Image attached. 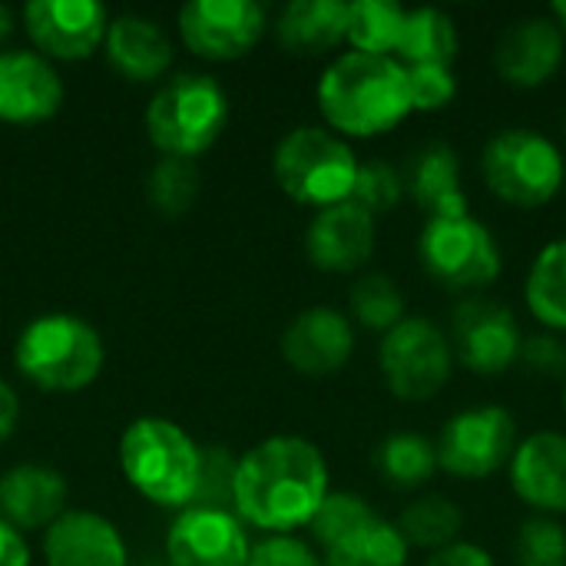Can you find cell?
I'll use <instances>...</instances> for the list:
<instances>
[{"label":"cell","mask_w":566,"mask_h":566,"mask_svg":"<svg viewBox=\"0 0 566 566\" xmlns=\"http://www.w3.org/2000/svg\"><path fill=\"white\" fill-rule=\"evenodd\" d=\"M328 494L332 478L322 448L298 434H275L239 458L232 511L242 524L292 537L312 524Z\"/></svg>","instance_id":"obj_1"},{"label":"cell","mask_w":566,"mask_h":566,"mask_svg":"<svg viewBox=\"0 0 566 566\" xmlns=\"http://www.w3.org/2000/svg\"><path fill=\"white\" fill-rule=\"evenodd\" d=\"M318 109L342 139H375L398 129L411 113L408 70L395 56L338 53L318 80Z\"/></svg>","instance_id":"obj_2"},{"label":"cell","mask_w":566,"mask_h":566,"mask_svg":"<svg viewBox=\"0 0 566 566\" xmlns=\"http://www.w3.org/2000/svg\"><path fill=\"white\" fill-rule=\"evenodd\" d=\"M202 448L169 418H136L119 438L126 481L153 504L186 511L199 481Z\"/></svg>","instance_id":"obj_3"},{"label":"cell","mask_w":566,"mask_h":566,"mask_svg":"<svg viewBox=\"0 0 566 566\" xmlns=\"http://www.w3.org/2000/svg\"><path fill=\"white\" fill-rule=\"evenodd\" d=\"M103 338L99 332L76 318V315H40L33 318L13 348V365L17 371L40 391H80L96 381L103 371Z\"/></svg>","instance_id":"obj_4"},{"label":"cell","mask_w":566,"mask_h":566,"mask_svg":"<svg viewBox=\"0 0 566 566\" xmlns=\"http://www.w3.org/2000/svg\"><path fill=\"white\" fill-rule=\"evenodd\" d=\"M481 179L504 206L541 209L564 189L566 156L534 126H504L481 149Z\"/></svg>","instance_id":"obj_5"},{"label":"cell","mask_w":566,"mask_h":566,"mask_svg":"<svg viewBox=\"0 0 566 566\" xmlns=\"http://www.w3.org/2000/svg\"><path fill=\"white\" fill-rule=\"evenodd\" d=\"M418 262L434 285L464 298L481 295L504 272V252L494 229L471 209L424 219L418 235Z\"/></svg>","instance_id":"obj_6"},{"label":"cell","mask_w":566,"mask_h":566,"mask_svg":"<svg viewBox=\"0 0 566 566\" xmlns=\"http://www.w3.org/2000/svg\"><path fill=\"white\" fill-rule=\"evenodd\" d=\"M272 172L292 202L312 206L318 212L352 199L358 156L352 143L328 126H295L275 146Z\"/></svg>","instance_id":"obj_7"},{"label":"cell","mask_w":566,"mask_h":566,"mask_svg":"<svg viewBox=\"0 0 566 566\" xmlns=\"http://www.w3.org/2000/svg\"><path fill=\"white\" fill-rule=\"evenodd\" d=\"M229 123V99L206 73H179L146 106L149 143L172 159L202 156Z\"/></svg>","instance_id":"obj_8"},{"label":"cell","mask_w":566,"mask_h":566,"mask_svg":"<svg viewBox=\"0 0 566 566\" xmlns=\"http://www.w3.org/2000/svg\"><path fill=\"white\" fill-rule=\"evenodd\" d=\"M458 368L448 328L428 315H408L378 345V371L385 388L405 405H428L438 398Z\"/></svg>","instance_id":"obj_9"},{"label":"cell","mask_w":566,"mask_h":566,"mask_svg":"<svg viewBox=\"0 0 566 566\" xmlns=\"http://www.w3.org/2000/svg\"><path fill=\"white\" fill-rule=\"evenodd\" d=\"M521 441L517 418L504 405H471L454 411L434 441L438 468L448 478L478 484L507 471Z\"/></svg>","instance_id":"obj_10"},{"label":"cell","mask_w":566,"mask_h":566,"mask_svg":"<svg viewBox=\"0 0 566 566\" xmlns=\"http://www.w3.org/2000/svg\"><path fill=\"white\" fill-rule=\"evenodd\" d=\"M458 365L478 378H501L521 361L524 332L517 315L488 295H468L451 312L448 328Z\"/></svg>","instance_id":"obj_11"},{"label":"cell","mask_w":566,"mask_h":566,"mask_svg":"<svg viewBox=\"0 0 566 566\" xmlns=\"http://www.w3.org/2000/svg\"><path fill=\"white\" fill-rule=\"evenodd\" d=\"M265 33L255 0H192L179 10V36L202 60H239Z\"/></svg>","instance_id":"obj_12"},{"label":"cell","mask_w":566,"mask_h":566,"mask_svg":"<svg viewBox=\"0 0 566 566\" xmlns=\"http://www.w3.org/2000/svg\"><path fill=\"white\" fill-rule=\"evenodd\" d=\"M494 73L514 90L547 86L566 60L564 30L551 13H527L501 30L491 50Z\"/></svg>","instance_id":"obj_13"},{"label":"cell","mask_w":566,"mask_h":566,"mask_svg":"<svg viewBox=\"0 0 566 566\" xmlns=\"http://www.w3.org/2000/svg\"><path fill=\"white\" fill-rule=\"evenodd\" d=\"M23 27L40 50L53 60H86L106 40V7L96 0H30Z\"/></svg>","instance_id":"obj_14"},{"label":"cell","mask_w":566,"mask_h":566,"mask_svg":"<svg viewBox=\"0 0 566 566\" xmlns=\"http://www.w3.org/2000/svg\"><path fill=\"white\" fill-rule=\"evenodd\" d=\"M279 348L292 371L305 378H328L352 361L355 325L342 308L312 305L285 325Z\"/></svg>","instance_id":"obj_15"},{"label":"cell","mask_w":566,"mask_h":566,"mask_svg":"<svg viewBox=\"0 0 566 566\" xmlns=\"http://www.w3.org/2000/svg\"><path fill=\"white\" fill-rule=\"evenodd\" d=\"M166 557L172 566H245L252 544L235 511L186 507L166 534Z\"/></svg>","instance_id":"obj_16"},{"label":"cell","mask_w":566,"mask_h":566,"mask_svg":"<svg viewBox=\"0 0 566 566\" xmlns=\"http://www.w3.org/2000/svg\"><path fill=\"white\" fill-rule=\"evenodd\" d=\"M507 481L514 497L541 517H566V434L544 428L517 441Z\"/></svg>","instance_id":"obj_17"},{"label":"cell","mask_w":566,"mask_h":566,"mask_svg":"<svg viewBox=\"0 0 566 566\" xmlns=\"http://www.w3.org/2000/svg\"><path fill=\"white\" fill-rule=\"evenodd\" d=\"M378 245V219L355 202L318 209L305 229V255L315 269L352 275L365 269Z\"/></svg>","instance_id":"obj_18"},{"label":"cell","mask_w":566,"mask_h":566,"mask_svg":"<svg viewBox=\"0 0 566 566\" xmlns=\"http://www.w3.org/2000/svg\"><path fill=\"white\" fill-rule=\"evenodd\" d=\"M63 106V80L40 53H0V123L33 126L56 116Z\"/></svg>","instance_id":"obj_19"},{"label":"cell","mask_w":566,"mask_h":566,"mask_svg":"<svg viewBox=\"0 0 566 566\" xmlns=\"http://www.w3.org/2000/svg\"><path fill=\"white\" fill-rule=\"evenodd\" d=\"M46 566H129L119 531L93 511H66L43 534Z\"/></svg>","instance_id":"obj_20"},{"label":"cell","mask_w":566,"mask_h":566,"mask_svg":"<svg viewBox=\"0 0 566 566\" xmlns=\"http://www.w3.org/2000/svg\"><path fill=\"white\" fill-rule=\"evenodd\" d=\"M0 514L13 531H46L66 514V481L43 464H17L0 478Z\"/></svg>","instance_id":"obj_21"},{"label":"cell","mask_w":566,"mask_h":566,"mask_svg":"<svg viewBox=\"0 0 566 566\" xmlns=\"http://www.w3.org/2000/svg\"><path fill=\"white\" fill-rule=\"evenodd\" d=\"M405 192L415 199V206L431 216H458L468 212V192L461 176V156L448 143H428L421 146L401 169Z\"/></svg>","instance_id":"obj_22"},{"label":"cell","mask_w":566,"mask_h":566,"mask_svg":"<svg viewBox=\"0 0 566 566\" xmlns=\"http://www.w3.org/2000/svg\"><path fill=\"white\" fill-rule=\"evenodd\" d=\"M106 60L113 63V70L133 83H149L159 80L169 63H172V43L166 36V30L149 20V17H116L106 27Z\"/></svg>","instance_id":"obj_23"},{"label":"cell","mask_w":566,"mask_h":566,"mask_svg":"<svg viewBox=\"0 0 566 566\" xmlns=\"http://www.w3.org/2000/svg\"><path fill=\"white\" fill-rule=\"evenodd\" d=\"M348 33L345 0H292L275 20L279 43L295 56H322L338 50Z\"/></svg>","instance_id":"obj_24"},{"label":"cell","mask_w":566,"mask_h":566,"mask_svg":"<svg viewBox=\"0 0 566 566\" xmlns=\"http://www.w3.org/2000/svg\"><path fill=\"white\" fill-rule=\"evenodd\" d=\"M461 53V30L441 7H415L405 17V30L395 50L401 66H454Z\"/></svg>","instance_id":"obj_25"},{"label":"cell","mask_w":566,"mask_h":566,"mask_svg":"<svg viewBox=\"0 0 566 566\" xmlns=\"http://www.w3.org/2000/svg\"><path fill=\"white\" fill-rule=\"evenodd\" d=\"M524 305L531 318L554 335H566V235L547 242L527 265Z\"/></svg>","instance_id":"obj_26"},{"label":"cell","mask_w":566,"mask_h":566,"mask_svg":"<svg viewBox=\"0 0 566 566\" xmlns=\"http://www.w3.org/2000/svg\"><path fill=\"white\" fill-rule=\"evenodd\" d=\"M464 521L468 517L454 497H448L441 491H424L398 514L395 527L401 531V537L408 541L411 551L434 554V551H444V547L464 541L461 537Z\"/></svg>","instance_id":"obj_27"},{"label":"cell","mask_w":566,"mask_h":566,"mask_svg":"<svg viewBox=\"0 0 566 566\" xmlns=\"http://www.w3.org/2000/svg\"><path fill=\"white\" fill-rule=\"evenodd\" d=\"M375 468H378L381 481H388L398 491H421L441 471L438 468V448L421 431L388 434L375 451Z\"/></svg>","instance_id":"obj_28"},{"label":"cell","mask_w":566,"mask_h":566,"mask_svg":"<svg viewBox=\"0 0 566 566\" xmlns=\"http://www.w3.org/2000/svg\"><path fill=\"white\" fill-rule=\"evenodd\" d=\"M411 547L395 527V521H385L381 514L371 517L355 534L342 537L328 551H322L325 566H408Z\"/></svg>","instance_id":"obj_29"},{"label":"cell","mask_w":566,"mask_h":566,"mask_svg":"<svg viewBox=\"0 0 566 566\" xmlns=\"http://www.w3.org/2000/svg\"><path fill=\"white\" fill-rule=\"evenodd\" d=\"M408 7L395 0H352L348 3V33L345 43L358 53L395 56Z\"/></svg>","instance_id":"obj_30"},{"label":"cell","mask_w":566,"mask_h":566,"mask_svg":"<svg viewBox=\"0 0 566 566\" xmlns=\"http://www.w3.org/2000/svg\"><path fill=\"white\" fill-rule=\"evenodd\" d=\"M348 318H352V325H358L365 332L388 335L395 325H401L408 318V298L395 279H388L381 272H368L348 292Z\"/></svg>","instance_id":"obj_31"},{"label":"cell","mask_w":566,"mask_h":566,"mask_svg":"<svg viewBox=\"0 0 566 566\" xmlns=\"http://www.w3.org/2000/svg\"><path fill=\"white\" fill-rule=\"evenodd\" d=\"M196 192H199V172L189 159L163 156L146 179V196H149L153 209L169 219L189 212Z\"/></svg>","instance_id":"obj_32"},{"label":"cell","mask_w":566,"mask_h":566,"mask_svg":"<svg viewBox=\"0 0 566 566\" xmlns=\"http://www.w3.org/2000/svg\"><path fill=\"white\" fill-rule=\"evenodd\" d=\"M405 176L398 166H391L388 159H365L358 163V176L352 186V199L355 206H361L368 216H388L401 206L405 199Z\"/></svg>","instance_id":"obj_33"},{"label":"cell","mask_w":566,"mask_h":566,"mask_svg":"<svg viewBox=\"0 0 566 566\" xmlns=\"http://www.w3.org/2000/svg\"><path fill=\"white\" fill-rule=\"evenodd\" d=\"M371 517H378V511L361 497V494H352V491H332L325 497V504L318 507V514L312 517L308 531L315 537V544L322 551H328L332 544H338L342 537L355 534L358 527H365Z\"/></svg>","instance_id":"obj_34"},{"label":"cell","mask_w":566,"mask_h":566,"mask_svg":"<svg viewBox=\"0 0 566 566\" xmlns=\"http://www.w3.org/2000/svg\"><path fill=\"white\" fill-rule=\"evenodd\" d=\"M514 566H566L564 521L531 514L514 534Z\"/></svg>","instance_id":"obj_35"},{"label":"cell","mask_w":566,"mask_h":566,"mask_svg":"<svg viewBox=\"0 0 566 566\" xmlns=\"http://www.w3.org/2000/svg\"><path fill=\"white\" fill-rule=\"evenodd\" d=\"M235 468L239 458H232L229 448H202L199 454V481L189 507H216L229 511L232 507V491H235Z\"/></svg>","instance_id":"obj_36"},{"label":"cell","mask_w":566,"mask_h":566,"mask_svg":"<svg viewBox=\"0 0 566 566\" xmlns=\"http://www.w3.org/2000/svg\"><path fill=\"white\" fill-rule=\"evenodd\" d=\"M415 113H441L458 99L454 66H405Z\"/></svg>","instance_id":"obj_37"},{"label":"cell","mask_w":566,"mask_h":566,"mask_svg":"<svg viewBox=\"0 0 566 566\" xmlns=\"http://www.w3.org/2000/svg\"><path fill=\"white\" fill-rule=\"evenodd\" d=\"M521 365H527L541 378H560V381H566V335H554V332L524 335Z\"/></svg>","instance_id":"obj_38"},{"label":"cell","mask_w":566,"mask_h":566,"mask_svg":"<svg viewBox=\"0 0 566 566\" xmlns=\"http://www.w3.org/2000/svg\"><path fill=\"white\" fill-rule=\"evenodd\" d=\"M245 566H325L322 557L298 537H265L252 547Z\"/></svg>","instance_id":"obj_39"},{"label":"cell","mask_w":566,"mask_h":566,"mask_svg":"<svg viewBox=\"0 0 566 566\" xmlns=\"http://www.w3.org/2000/svg\"><path fill=\"white\" fill-rule=\"evenodd\" d=\"M424 566H497L488 547L474 544V541H458L444 551L428 554Z\"/></svg>","instance_id":"obj_40"},{"label":"cell","mask_w":566,"mask_h":566,"mask_svg":"<svg viewBox=\"0 0 566 566\" xmlns=\"http://www.w3.org/2000/svg\"><path fill=\"white\" fill-rule=\"evenodd\" d=\"M0 566H30L27 541L3 517H0Z\"/></svg>","instance_id":"obj_41"},{"label":"cell","mask_w":566,"mask_h":566,"mask_svg":"<svg viewBox=\"0 0 566 566\" xmlns=\"http://www.w3.org/2000/svg\"><path fill=\"white\" fill-rule=\"evenodd\" d=\"M17 421H20V398L7 381H0V444L17 431Z\"/></svg>","instance_id":"obj_42"},{"label":"cell","mask_w":566,"mask_h":566,"mask_svg":"<svg viewBox=\"0 0 566 566\" xmlns=\"http://www.w3.org/2000/svg\"><path fill=\"white\" fill-rule=\"evenodd\" d=\"M13 33V13L0 3V43Z\"/></svg>","instance_id":"obj_43"},{"label":"cell","mask_w":566,"mask_h":566,"mask_svg":"<svg viewBox=\"0 0 566 566\" xmlns=\"http://www.w3.org/2000/svg\"><path fill=\"white\" fill-rule=\"evenodd\" d=\"M547 13L554 17V23H557V27L564 30V36H566V0H557V3H554V7H551Z\"/></svg>","instance_id":"obj_44"},{"label":"cell","mask_w":566,"mask_h":566,"mask_svg":"<svg viewBox=\"0 0 566 566\" xmlns=\"http://www.w3.org/2000/svg\"><path fill=\"white\" fill-rule=\"evenodd\" d=\"M560 405H564V411H566V381H564V391H560Z\"/></svg>","instance_id":"obj_45"},{"label":"cell","mask_w":566,"mask_h":566,"mask_svg":"<svg viewBox=\"0 0 566 566\" xmlns=\"http://www.w3.org/2000/svg\"><path fill=\"white\" fill-rule=\"evenodd\" d=\"M564 139H566V113H564Z\"/></svg>","instance_id":"obj_46"}]
</instances>
